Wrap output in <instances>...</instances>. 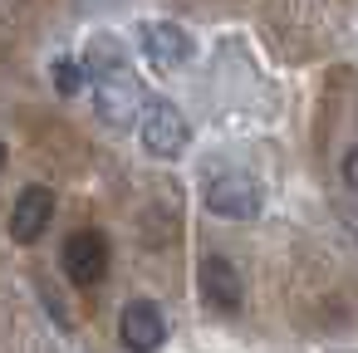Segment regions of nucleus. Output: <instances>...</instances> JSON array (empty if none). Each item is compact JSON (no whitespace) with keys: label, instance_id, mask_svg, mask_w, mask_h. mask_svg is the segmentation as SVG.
I'll list each match as a JSON object with an SVG mask.
<instances>
[{"label":"nucleus","instance_id":"nucleus-1","mask_svg":"<svg viewBox=\"0 0 358 353\" xmlns=\"http://www.w3.org/2000/svg\"><path fill=\"white\" fill-rule=\"evenodd\" d=\"M206 206L216 211V216H226V221H250V216H260V201H265V192H260V182L250 177V172H211L206 177Z\"/></svg>","mask_w":358,"mask_h":353},{"label":"nucleus","instance_id":"nucleus-4","mask_svg":"<svg viewBox=\"0 0 358 353\" xmlns=\"http://www.w3.org/2000/svg\"><path fill=\"white\" fill-rule=\"evenodd\" d=\"M59 265L79 289H89V284H99L108 275V240L99 231H74L64 240V250H59Z\"/></svg>","mask_w":358,"mask_h":353},{"label":"nucleus","instance_id":"nucleus-5","mask_svg":"<svg viewBox=\"0 0 358 353\" xmlns=\"http://www.w3.org/2000/svg\"><path fill=\"white\" fill-rule=\"evenodd\" d=\"M196 289H201V299H206L216 314H241V304H245L241 270H236L226 255H206V260L196 265Z\"/></svg>","mask_w":358,"mask_h":353},{"label":"nucleus","instance_id":"nucleus-11","mask_svg":"<svg viewBox=\"0 0 358 353\" xmlns=\"http://www.w3.org/2000/svg\"><path fill=\"white\" fill-rule=\"evenodd\" d=\"M0 172H6V143H0Z\"/></svg>","mask_w":358,"mask_h":353},{"label":"nucleus","instance_id":"nucleus-2","mask_svg":"<svg viewBox=\"0 0 358 353\" xmlns=\"http://www.w3.org/2000/svg\"><path fill=\"white\" fill-rule=\"evenodd\" d=\"M138 118H143V123H138V128H143V147H148L152 157H182V152H187L192 128H187V118H182L177 103L152 99V103H143Z\"/></svg>","mask_w":358,"mask_h":353},{"label":"nucleus","instance_id":"nucleus-10","mask_svg":"<svg viewBox=\"0 0 358 353\" xmlns=\"http://www.w3.org/2000/svg\"><path fill=\"white\" fill-rule=\"evenodd\" d=\"M343 182H348V187L358 192V147H353V152L343 157Z\"/></svg>","mask_w":358,"mask_h":353},{"label":"nucleus","instance_id":"nucleus-6","mask_svg":"<svg viewBox=\"0 0 358 353\" xmlns=\"http://www.w3.org/2000/svg\"><path fill=\"white\" fill-rule=\"evenodd\" d=\"M118 338H123L128 353H157L167 343V314L152 299H133L118 314Z\"/></svg>","mask_w":358,"mask_h":353},{"label":"nucleus","instance_id":"nucleus-9","mask_svg":"<svg viewBox=\"0 0 358 353\" xmlns=\"http://www.w3.org/2000/svg\"><path fill=\"white\" fill-rule=\"evenodd\" d=\"M84 84H89V69H84V59H69V55H64V59H55V89H59L64 99H74Z\"/></svg>","mask_w":358,"mask_h":353},{"label":"nucleus","instance_id":"nucleus-7","mask_svg":"<svg viewBox=\"0 0 358 353\" xmlns=\"http://www.w3.org/2000/svg\"><path fill=\"white\" fill-rule=\"evenodd\" d=\"M138 45H143V59H148L152 69H182V64L196 55L192 35H187L182 25H172V20H148L143 35H138Z\"/></svg>","mask_w":358,"mask_h":353},{"label":"nucleus","instance_id":"nucleus-8","mask_svg":"<svg viewBox=\"0 0 358 353\" xmlns=\"http://www.w3.org/2000/svg\"><path fill=\"white\" fill-rule=\"evenodd\" d=\"M50 221H55V192L50 187H25L15 211H10V236L20 245H35L50 231Z\"/></svg>","mask_w":358,"mask_h":353},{"label":"nucleus","instance_id":"nucleus-3","mask_svg":"<svg viewBox=\"0 0 358 353\" xmlns=\"http://www.w3.org/2000/svg\"><path fill=\"white\" fill-rule=\"evenodd\" d=\"M94 79V103H99V113H103V123H113V128H128L138 113H143V89H138V79L128 74V64L123 69H103V74H89Z\"/></svg>","mask_w":358,"mask_h":353}]
</instances>
